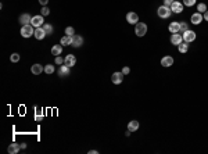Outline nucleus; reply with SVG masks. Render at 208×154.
<instances>
[{
  "mask_svg": "<svg viewBox=\"0 0 208 154\" xmlns=\"http://www.w3.org/2000/svg\"><path fill=\"white\" fill-rule=\"evenodd\" d=\"M157 14H158V17L160 18H169L171 17V14H172V10H171V7H168V6H160L157 10Z\"/></svg>",
  "mask_w": 208,
  "mask_h": 154,
  "instance_id": "1",
  "label": "nucleus"
},
{
  "mask_svg": "<svg viewBox=\"0 0 208 154\" xmlns=\"http://www.w3.org/2000/svg\"><path fill=\"white\" fill-rule=\"evenodd\" d=\"M135 34L137 35L139 38L145 36V35L147 34V25H146L145 22H137L135 26Z\"/></svg>",
  "mask_w": 208,
  "mask_h": 154,
  "instance_id": "2",
  "label": "nucleus"
},
{
  "mask_svg": "<svg viewBox=\"0 0 208 154\" xmlns=\"http://www.w3.org/2000/svg\"><path fill=\"white\" fill-rule=\"evenodd\" d=\"M35 34V29H34V25L32 24H28V25H22L21 28V35L24 38H29L31 35Z\"/></svg>",
  "mask_w": 208,
  "mask_h": 154,
  "instance_id": "3",
  "label": "nucleus"
},
{
  "mask_svg": "<svg viewBox=\"0 0 208 154\" xmlns=\"http://www.w3.org/2000/svg\"><path fill=\"white\" fill-rule=\"evenodd\" d=\"M183 40H185V42H187V43H191V42H194L196 40V36H197V35H196V32L194 31H190V29H187L186 32H183Z\"/></svg>",
  "mask_w": 208,
  "mask_h": 154,
  "instance_id": "4",
  "label": "nucleus"
},
{
  "mask_svg": "<svg viewBox=\"0 0 208 154\" xmlns=\"http://www.w3.org/2000/svg\"><path fill=\"white\" fill-rule=\"evenodd\" d=\"M126 21L131 24V25H136L139 22V15L135 13V11H129L126 14Z\"/></svg>",
  "mask_w": 208,
  "mask_h": 154,
  "instance_id": "5",
  "label": "nucleus"
},
{
  "mask_svg": "<svg viewBox=\"0 0 208 154\" xmlns=\"http://www.w3.org/2000/svg\"><path fill=\"white\" fill-rule=\"evenodd\" d=\"M183 7H185V4L180 3V1H176V0H175L174 3L171 4V10H172V13H175V14H180V13H182Z\"/></svg>",
  "mask_w": 208,
  "mask_h": 154,
  "instance_id": "6",
  "label": "nucleus"
},
{
  "mask_svg": "<svg viewBox=\"0 0 208 154\" xmlns=\"http://www.w3.org/2000/svg\"><path fill=\"white\" fill-rule=\"evenodd\" d=\"M43 22H45L43 15H42V14H39V15H34V17H32L31 24H32L35 28H39V26H43Z\"/></svg>",
  "mask_w": 208,
  "mask_h": 154,
  "instance_id": "7",
  "label": "nucleus"
},
{
  "mask_svg": "<svg viewBox=\"0 0 208 154\" xmlns=\"http://www.w3.org/2000/svg\"><path fill=\"white\" fill-rule=\"evenodd\" d=\"M204 20V17H203V14L201 13H194V14H191V17H190V21H191V24H194V25H199V24H201V21Z\"/></svg>",
  "mask_w": 208,
  "mask_h": 154,
  "instance_id": "8",
  "label": "nucleus"
},
{
  "mask_svg": "<svg viewBox=\"0 0 208 154\" xmlns=\"http://www.w3.org/2000/svg\"><path fill=\"white\" fill-rule=\"evenodd\" d=\"M111 81H112V83H115V85L122 83V81H123L122 71H121V72H114V74H112V75H111Z\"/></svg>",
  "mask_w": 208,
  "mask_h": 154,
  "instance_id": "9",
  "label": "nucleus"
},
{
  "mask_svg": "<svg viewBox=\"0 0 208 154\" xmlns=\"http://www.w3.org/2000/svg\"><path fill=\"white\" fill-rule=\"evenodd\" d=\"M182 42H183V36L179 34V32H178V34H172V35H171V43H172V45L179 46Z\"/></svg>",
  "mask_w": 208,
  "mask_h": 154,
  "instance_id": "10",
  "label": "nucleus"
},
{
  "mask_svg": "<svg viewBox=\"0 0 208 154\" xmlns=\"http://www.w3.org/2000/svg\"><path fill=\"white\" fill-rule=\"evenodd\" d=\"M174 64V57L172 56H164L161 60V65L164 68H168V67H172Z\"/></svg>",
  "mask_w": 208,
  "mask_h": 154,
  "instance_id": "11",
  "label": "nucleus"
},
{
  "mask_svg": "<svg viewBox=\"0 0 208 154\" xmlns=\"http://www.w3.org/2000/svg\"><path fill=\"white\" fill-rule=\"evenodd\" d=\"M64 64L68 65L69 68L74 67V65L77 64V58H75V56H74V54H68V56H65V58H64Z\"/></svg>",
  "mask_w": 208,
  "mask_h": 154,
  "instance_id": "12",
  "label": "nucleus"
},
{
  "mask_svg": "<svg viewBox=\"0 0 208 154\" xmlns=\"http://www.w3.org/2000/svg\"><path fill=\"white\" fill-rule=\"evenodd\" d=\"M34 36L38 40H42V39H45L47 36L46 35V32H45V29H43L42 26H39V28H35V34H34Z\"/></svg>",
  "mask_w": 208,
  "mask_h": 154,
  "instance_id": "13",
  "label": "nucleus"
},
{
  "mask_svg": "<svg viewBox=\"0 0 208 154\" xmlns=\"http://www.w3.org/2000/svg\"><path fill=\"white\" fill-rule=\"evenodd\" d=\"M83 45V38H82L81 35H74L72 36V43H71V46L74 47H81Z\"/></svg>",
  "mask_w": 208,
  "mask_h": 154,
  "instance_id": "14",
  "label": "nucleus"
},
{
  "mask_svg": "<svg viewBox=\"0 0 208 154\" xmlns=\"http://www.w3.org/2000/svg\"><path fill=\"white\" fill-rule=\"evenodd\" d=\"M168 29H169L171 34H178V32H180V22H178V21L171 22Z\"/></svg>",
  "mask_w": 208,
  "mask_h": 154,
  "instance_id": "15",
  "label": "nucleus"
},
{
  "mask_svg": "<svg viewBox=\"0 0 208 154\" xmlns=\"http://www.w3.org/2000/svg\"><path fill=\"white\" fill-rule=\"evenodd\" d=\"M31 21H32V17H31L29 14L24 13L20 15V24L21 25H28V24H31Z\"/></svg>",
  "mask_w": 208,
  "mask_h": 154,
  "instance_id": "16",
  "label": "nucleus"
},
{
  "mask_svg": "<svg viewBox=\"0 0 208 154\" xmlns=\"http://www.w3.org/2000/svg\"><path fill=\"white\" fill-rule=\"evenodd\" d=\"M31 71H32L34 75H39V74H42L43 71H45V67H42L40 64H34L32 68H31Z\"/></svg>",
  "mask_w": 208,
  "mask_h": 154,
  "instance_id": "17",
  "label": "nucleus"
},
{
  "mask_svg": "<svg viewBox=\"0 0 208 154\" xmlns=\"http://www.w3.org/2000/svg\"><path fill=\"white\" fill-rule=\"evenodd\" d=\"M68 74H69V67L65 65V64H63L61 67H60V69H58V77L64 78L65 75H68Z\"/></svg>",
  "mask_w": 208,
  "mask_h": 154,
  "instance_id": "18",
  "label": "nucleus"
},
{
  "mask_svg": "<svg viewBox=\"0 0 208 154\" xmlns=\"http://www.w3.org/2000/svg\"><path fill=\"white\" fill-rule=\"evenodd\" d=\"M61 51H63V45H61V43H60V45H54V46L51 47V54L55 56V57L60 56Z\"/></svg>",
  "mask_w": 208,
  "mask_h": 154,
  "instance_id": "19",
  "label": "nucleus"
},
{
  "mask_svg": "<svg viewBox=\"0 0 208 154\" xmlns=\"http://www.w3.org/2000/svg\"><path fill=\"white\" fill-rule=\"evenodd\" d=\"M60 43H61L63 46H68V45H71V43H72V36H68V35H65V36H63V38H61Z\"/></svg>",
  "mask_w": 208,
  "mask_h": 154,
  "instance_id": "20",
  "label": "nucleus"
},
{
  "mask_svg": "<svg viewBox=\"0 0 208 154\" xmlns=\"http://www.w3.org/2000/svg\"><path fill=\"white\" fill-rule=\"evenodd\" d=\"M128 129H129V131H131V132H135V131H137V129H139V122H137V121H131V122H129V124H128Z\"/></svg>",
  "mask_w": 208,
  "mask_h": 154,
  "instance_id": "21",
  "label": "nucleus"
},
{
  "mask_svg": "<svg viewBox=\"0 0 208 154\" xmlns=\"http://www.w3.org/2000/svg\"><path fill=\"white\" fill-rule=\"evenodd\" d=\"M18 151H20V145H17V143H13V145L9 146V153L10 154H17Z\"/></svg>",
  "mask_w": 208,
  "mask_h": 154,
  "instance_id": "22",
  "label": "nucleus"
},
{
  "mask_svg": "<svg viewBox=\"0 0 208 154\" xmlns=\"http://www.w3.org/2000/svg\"><path fill=\"white\" fill-rule=\"evenodd\" d=\"M178 49H179V51H180V53H186V51L189 50V43H187V42H182L178 46Z\"/></svg>",
  "mask_w": 208,
  "mask_h": 154,
  "instance_id": "23",
  "label": "nucleus"
},
{
  "mask_svg": "<svg viewBox=\"0 0 208 154\" xmlns=\"http://www.w3.org/2000/svg\"><path fill=\"white\" fill-rule=\"evenodd\" d=\"M42 28L45 29L46 35H51V34H53V25H50V24H43Z\"/></svg>",
  "mask_w": 208,
  "mask_h": 154,
  "instance_id": "24",
  "label": "nucleus"
},
{
  "mask_svg": "<svg viewBox=\"0 0 208 154\" xmlns=\"http://www.w3.org/2000/svg\"><path fill=\"white\" fill-rule=\"evenodd\" d=\"M197 11H199V13H205V11H207V6H205V3H200V4H197Z\"/></svg>",
  "mask_w": 208,
  "mask_h": 154,
  "instance_id": "25",
  "label": "nucleus"
},
{
  "mask_svg": "<svg viewBox=\"0 0 208 154\" xmlns=\"http://www.w3.org/2000/svg\"><path fill=\"white\" fill-rule=\"evenodd\" d=\"M45 72L49 74V75H50V74H53V72H54V67H53L51 64L45 65Z\"/></svg>",
  "mask_w": 208,
  "mask_h": 154,
  "instance_id": "26",
  "label": "nucleus"
},
{
  "mask_svg": "<svg viewBox=\"0 0 208 154\" xmlns=\"http://www.w3.org/2000/svg\"><path fill=\"white\" fill-rule=\"evenodd\" d=\"M196 1L197 0H183V4L186 6V7H193L196 4Z\"/></svg>",
  "mask_w": 208,
  "mask_h": 154,
  "instance_id": "27",
  "label": "nucleus"
},
{
  "mask_svg": "<svg viewBox=\"0 0 208 154\" xmlns=\"http://www.w3.org/2000/svg\"><path fill=\"white\" fill-rule=\"evenodd\" d=\"M65 34H67L68 36H74V35H75V29H74L72 26H68L67 29H65Z\"/></svg>",
  "mask_w": 208,
  "mask_h": 154,
  "instance_id": "28",
  "label": "nucleus"
},
{
  "mask_svg": "<svg viewBox=\"0 0 208 154\" xmlns=\"http://www.w3.org/2000/svg\"><path fill=\"white\" fill-rule=\"evenodd\" d=\"M10 60L13 61V63H17V61H20V54H18V53H13V54H11V57H10Z\"/></svg>",
  "mask_w": 208,
  "mask_h": 154,
  "instance_id": "29",
  "label": "nucleus"
},
{
  "mask_svg": "<svg viewBox=\"0 0 208 154\" xmlns=\"http://www.w3.org/2000/svg\"><path fill=\"white\" fill-rule=\"evenodd\" d=\"M189 29V25H187L186 22H180V32H186V31Z\"/></svg>",
  "mask_w": 208,
  "mask_h": 154,
  "instance_id": "30",
  "label": "nucleus"
},
{
  "mask_svg": "<svg viewBox=\"0 0 208 154\" xmlns=\"http://www.w3.org/2000/svg\"><path fill=\"white\" fill-rule=\"evenodd\" d=\"M43 15V17H46V15H49V14H50V10L47 9L46 6H45V7H42V13H40Z\"/></svg>",
  "mask_w": 208,
  "mask_h": 154,
  "instance_id": "31",
  "label": "nucleus"
},
{
  "mask_svg": "<svg viewBox=\"0 0 208 154\" xmlns=\"http://www.w3.org/2000/svg\"><path fill=\"white\" fill-rule=\"evenodd\" d=\"M63 63H64V58H63V57H60V56L55 57V64H57V65H63Z\"/></svg>",
  "mask_w": 208,
  "mask_h": 154,
  "instance_id": "32",
  "label": "nucleus"
},
{
  "mask_svg": "<svg viewBox=\"0 0 208 154\" xmlns=\"http://www.w3.org/2000/svg\"><path fill=\"white\" fill-rule=\"evenodd\" d=\"M129 72H131V68H129V67H123V68H122V74H123V75H128Z\"/></svg>",
  "mask_w": 208,
  "mask_h": 154,
  "instance_id": "33",
  "label": "nucleus"
},
{
  "mask_svg": "<svg viewBox=\"0 0 208 154\" xmlns=\"http://www.w3.org/2000/svg\"><path fill=\"white\" fill-rule=\"evenodd\" d=\"M175 0H164V6H168V7H171V4L174 3Z\"/></svg>",
  "mask_w": 208,
  "mask_h": 154,
  "instance_id": "34",
  "label": "nucleus"
},
{
  "mask_svg": "<svg viewBox=\"0 0 208 154\" xmlns=\"http://www.w3.org/2000/svg\"><path fill=\"white\" fill-rule=\"evenodd\" d=\"M39 3H40L42 6H46L47 3H49V0H39Z\"/></svg>",
  "mask_w": 208,
  "mask_h": 154,
  "instance_id": "35",
  "label": "nucleus"
},
{
  "mask_svg": "<svg viewBox=\"0 0 208 154\" xmlns=\"http://www.w3.org/2000/svg\"><path fill=\"white\" fill-rule=\"evenodd\" d=\"M42 120V115H40V112L38 111V114H36V121H40Z\"/></svg>",
  "mask_w": 208,
  "mask_h": 154,
  "instance_id": "36",
  "label": "nucleus"
},
{
  "mask_svg": "<svg viewBox=\"0 0 208 154\" xmlns=\"http://www.w3.org/2000/svg\"><path fill=\"white\" fill-rule=\"evenodd\" d=\"M203 17H204V20H205V21H208V10H207V11H205V13H204V15H203Z\"/></svg>",
  "mask_w": 208,
  "mask_h": 154,
  "instance_id": "37",
  "label": "nucleus"
},
{
  "mask_svg": "<svg viewBox=\"0 0 208 154\" xmlns=\"http://www.w3.org/2000/svg\"><path fill=\"white\" fill-rule=\"evenodd\" d=\"M89 154H97V150H90Z\"/></svg>",
  "mask_w": 208,
  "mask_h": 154,
  "instance_id": "38",
  "label": "nucleus"
}]
</instances>
